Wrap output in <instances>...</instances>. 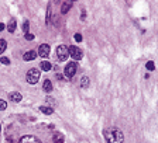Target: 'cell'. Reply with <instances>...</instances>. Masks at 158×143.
Returning <instances> with one entry per match:
<instances>
[{"instance_id": "obj_22", "label": "cell", "mask_w": 158, "mask_h": 143, "mask_svg": "<svg viewBox=\"0 0 158 143\" xmlns=\"http://www.w3.org/2000/svg\"><path fill=\"white\" fill-rule=\"evenodd\" d=\"M26 39H27V41H33V39H34V35L28 32V34H26Z\"/></svg>"}, {"instance_id": "obj_11", "label": "cell", "mask_w": 158, "mask_h": 143, "mask_svg": "<svg viewBox=\"0 0 158 143\" xmlns=\"http://www.w3.org/2000/svg\"><path fill=\"white\" fill-rule=\"evenodd\" d=\"M7 30H9V32H14V30H16V20H10V23L7 25Z\"/></svg>"}, {"instance_id": "obj_1", "label": "cell", "mask_w": 158, "mask_h": 143, "mask_svg": "<svg viewBox=\"0 0 158 143\" xmlns=\"http://www.w3.org/2000/svg\"><path fill=\"white\" fill-rule=\"evenodd\" d=\"M105 138L109 143H123L124 136L122 130H119L117 128H109L105 130Z\"/></svg>"}, {"instance_id": "obj_2", "label": "cell", "mask_w": 158, "mask_h": 143, "mask_svg": "<svg viewBox=\"0 0 158 143\" xmlns=\"http://www.w3.org/2000/svg\"><path fill=\"white\" fill-rule=\"evenodd\" d=\"M68 56H69L68 47H65V45H59V47L56 48V58H58L59 62H65V61L68 59Z\"/></svg>"}, {"instance_id": "obj_20", "label": "cell", "mask_w": 158, "mask_h": 143, "mask_svg": "<svg viewBox=\"0 0 158 143\" xmlns=\"http://www.w3.org/2000/svg\"><path fill=\"white\" fill-rule=\"evenodd\" d=\"M147 69L148 70H154V62H151V61L147 62Z\"/></svg>"}, {"instance_id": "obj_10", "label": "cell", "mask_w": 158, "mask_h": 143, "mask_svg": "<svg viewBox=\"0 0 158 143\" xmlns=\"http://www.w3.org/2000/svg\"><path fill=\"white\" fill-rule=\"evenodd\" d=\"M42 88H44V91H45V93L52 91V83H51V80H45V81H44V84H42Z\"/></svg>"}, {"instance_id": "obj_23", "label": "cell", "mask_w": 158, "mask_h": 143, "mask_svg": "<svg viewBox=\"0 0 158 143\" xmlns=\"http://www.w3.org/2000/svg\"><path fill=\"white\" fill-rule=\"evenodd\" d=\"M75 39H76L78 42H81V41H82V35H81V34H75Z\"/></svg>"}, {"instance_id": "obj_14", "label": "cell", "mask_w": 158, "mask_h": 143, "mask_svg": "<svg viewBox=\"0 0 158 143\" xmlns=\"http://www.w3.org/2000/svg\"><path fill=\"white\" fill-rule=\"evenodd\" d=\"M71 6H72V3H64V4H62V13H64V14L69 10Z\"/></svg>"}, {"instance_id": "obj_15", "label": "cell", "mask_w": 158, "mask_h": 143, "mask_svg": "<svg viewBox=\"0 0 158 143\" xmlns=\"http://www.w3.org/2000/svg\"><path fill=\"white\" fill-rule=\"evenodd\" d=\"M6 47H7L6 41H4V39H0V53H3V52L6 51Z\"/></svg>"}, {"instance_id": "obj_8", "label": "cell", "mask_w": 158, "mask_h": 143, "mask_svg": "<svg viewBox=\"0 0 158 143\" xmlns=\"http://www.w3.org/2000/svg\"><path fill=\"white\" fill-rule=\"evenodd\" d=\"M35 56H37V53H35L34 51H28V52H26V53L23 55V59H24L26 62H30V61H34Z\"/></svg>"}, {"instance_id": "obj_17", "label": "cell", "mask_w": 158, "mask_h": 143, "mask_svg": "<svg viewBox=\"0 0 158 143\" xmlns=\"http://www.w3.org/2000/svg\"><path fill=\"white\" fill-rule=\"evenodd\" d=\"M28 28H30V25H28V21H26V23L23 24V31L26 32V34H28Z\"/></svg>"}, {"instance_id": "obj_21", "label": "cell", "mask_w": 158, "mask_h": 143, "mask_svg": "<svg viewBox=\"0 0 158 143\" xmlns=\"http://www.w3.org/2000/svg\"><path fill=\"white\" fill-rule=\"evenodd\" d=\"M54 142L55 143H62V138H61V135H55V138H54Z\"/></svg>"}, {"instance_id": "obj_19", "label": "cell", "mask_w": 158, "mask_h": 143, "mask_svg": "<svg viewBox=\"0 0 158 143\" xmlns=\"http://www.w3.org/2000/svg\"><path fill=\"white\" fill-rule=\"evenodd\" d=\"M6 108H7V104H6V101L0 100V111H3V110H6Z\"/></svg>"}, {"instance_id": "obj_4", "label": "cell", "mask_w": 158, "mask_h": 143, "mask_svg": "<svg viewBox=\"0 0 158 143\" xmlns=\"http://www.w3.org/2000/svg\"><path fill=\"white\" fill-rule=\"evenodd\" d=\"M68 52H69V56L72 59H75V61H79V59H82V56H83V52L76 47H69L68 48Z\"/></svg>"}, {"instance_id": "obj_6", "label": "cell", "mask_w": 158, "mask_h": 143, "mask_svg": "<svg viewBox=\"0 0 158 143\" xmlns=\"http://www.w3.org/2000/svg\"><path fill=\"white\" fill-rule=\"evenodd\" d=\"M38 55L41 58H47L50 55V45H47V44L40 45V48H38Z\"/></svg>"}, {"instance_id": "obj_24", "label": "cell", "mask_w": 158, "mask_h": 143, "mask_svg": "<svg viewBox=\"0 0 158 143\" xmlns=\"http://www.w3.org/2000/svg\"><path fill=\"white\" fill-rule=\"evenodd\" d=\"M4 30V24L3 23H0V31H3Z\"/></svg>"}, {"instance_id": "obj_16", "label": "cell", "mask_w": 158, "mask_h": 143, "mask_svg": "<svg viewBox=\"0 0 158 143\" xmlns=\"http://www.w3.org/2000/svg\"><path fill=\"white\" fill-rule=\"evenodd\" d=\"M81 86H82L83 88H86V87L89 86V79L86 77V76H85V77H82V83H81Z\"/></svg>"}, {"instance_id": "obj_12", "label": "cell", "mask_w": 158, "mask_h": 143, "mask_svg": "<svg viewBox=\"0 0 158 143\" xmlns=\"http://www.w3.org/2000/svg\"><path fill=\"white\" fill-rule=\"evenodd\" d=\"M40 111L42 112V114H47V115H51V114H52V112H54V110H52V108H50V107H41V108H40Z\"/></svg>"}, {"instance_id": "obj_5", "label": "cell", "mask_w": 158, "mask_h": 143, "mask_svg": "<svg viewBox=\"0 0 158 143\" xmlns=\"http://www.w3.org/2000/svg\"><path fill=\"white\" fill-rule=\"evenodd\" d=\"M76 63L75 62H71L65 66V76L67 77H73L75 76V73H76Z\"/></svg>"}, {"instance_id": "obj_13", "label": "cell", "mask_w": 158, "mask_h": 143, "mask_svg": "<svg viewBox=\"0 0 158 143\" xmlns=\"http://www.w3.org/2000/svg\"><path fill=\"white\" fill-rule=\"evenodd\" d=\"M41 69H42V70H45V72H47V70H50V69H51V63H50V62H47V61L41 62Z\"/></svg>"}, {"instance_id": "obj_7", "label": "cell", "mask_w": 158, "mask_h": 143, "mask_svg": "<svg viewBox=\"0 0 158 143\" xmlns=\"http://www.w3.org/2000/svg\"><path fill=\"white\" fill-rule=\"evenodd\" d=\"M20 143H41V142H40V139H37L35 136L27 135V136H23V138H21Z\"/></svg>"}, {"instance_id": "obj_18", "label": "cell", "mask_w": 158, "mask_h": 143, "mask_svg": "<svg viewBox=\"0 0 158 143\" xmlns=\"http://www.w3.org/2000/svg\"><path fill=\"white\" fill-rule=\"evenodd\" d=\"M0 62H1L3 65H10V61H9V58H6V56L0 58Z\"/></svg>"}, {"instance_id": "obj_3", "label": "cell", "mask_w": 158, "mask_h": 143, "mask_svg": "<svg viewBox=\"0 0 158 143\" xmlns=\"http://www.w3.org/2000/svg\"><path fill=\"white\" fill-rule=\"evenodd\" d=\"M38 80H40V70L30 69L28 73H27V81H28L30 84H35Z\"/></svg>"}, {"instance_id": "obj_9", "label": "cell", "mask_w": 158, "mask_h": 143, "mask_svg": "<svg viewBox=\"0 0 158 143\" xmlns=\"http://www.w3.org/2000/svg\"><path fill=\"white\" fill-rule=\"evenodd\" d=\"M10 100L11 101H14V102H18V101H21V98H23V95L20 94V93H17V91H13V93H10Z\"/></svg>"}]
</instances>
